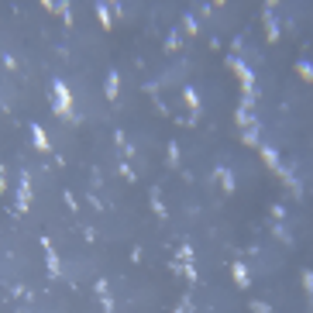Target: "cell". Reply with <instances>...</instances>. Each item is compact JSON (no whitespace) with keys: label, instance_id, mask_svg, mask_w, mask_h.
I'll return each mask as SVG.
<instances>
[{"label":"cell","instance_id":"6da1fadb","mask_svg":"<svg viewBox=\"0 0 313 313\" xmlns=\"http://www.w3.org/2000/svg\"><path fill=\"white\" fill-rule=\"evenodd\" d=\"M52 93H55V114L65 117V121H76V110H72V93H69V86H65L62 79H55L52 83Z\"/></svg>","mask_w":313,"mask_h":313},{"label":"cell","instance_id":"7a4b0ae2","mask_svg":"<svg viewBox=\"0 0 313 313\" xmlns=\"http://www.w3.org/2000/svg\"><path fill=\"white\" fill-rule=\"evenodd\" d=\"M41 248H45V265H48V276H62V265H59V255L52 248L48 238H41Z\"/></svg>","mask_w":313,"mask_h":313},{"label":"cell","instance_id":"3957f363","mask_svg":"<svg viewBox=\"0 0 313 313\" xmlns=\"http://www.w3.org/2000/svg\"><path fill=\"white\" fill-rule=\"evenodd\" d=\"M231 276H234V282H238V289H248V286H251L248 265H245V262H231Z\"/></svg>","mask_w":313,"mask_h":313},{"label":"cell","instance_id":"277c9868","mask_svg":"<svg viewBox=\"0 0 313 313\" xmlns=\"http://www.w3.org/2000/svg\"><path fill=\"white\" fill-rule=\"evenodd\" d=\"M28 203H31V179L21 176V186H17V210H28Z\"/></svg>","mask_w":313,"mask_h":313},{"label":"cell","instance_id":"5b68a950","mask_svg":"<svg viewBox=\"0 0 313 313\" xmlns=\"http://www.w3.org/2000/svg\"><path fill=\"white\" fill-rule=\"evenodd\" d=\"M265 31H269V41H279V24H276V14H272V3L265 7Z\"/></svg>","mask_w":313,"mask_h":313},{"label":"cell","instance_id":"8992f818","mask_svg":"<svg viewBox=\"0 0 313 313\" xmlns=\"http://www.w3.org/2000/svg\"><path fill=\"white\" fill-rule=\"evenodd\" d=\"M258 152H262V158H265L269 169H282V165H279V152H276L272 145H258Z\"/></svg>","mask_w":313,"mask_h":313},{"label":"cell","instance_id":"52a82bcc","mask_svg":"<svg viewBox=\"0 0 313 313\" xmlns=\"http://www.w3.org/2000/svg\"><path fill=\"white\" fill-rule=\"evenodd\" d=\"M93 10H96V21H100L103 28H110V24H114V17H110V3H103V0H100Z\"/></svg>","mask_w":313,"mask_h":313},{"label":"cell","instance_id":"ba28073f","mask_svg":"<svg viewBox=\"0 0 313 313\" xmlns=\"http://www.w3.org/2000/svg\"><path fill=\"white\" fill-rule=\"evenodd\" d=\"M117 90H121V72H110L107 76V100H117Z\"/></svg>","mask_w":313,"mask_h":313},{"label":"cell","instance_id":"9c48e42d","mask_svg":"<svg viewBox=\"0 0 313 313\" xmlns=\"http://www.w3.org/2000/svg\"><path fill=\"white\" fill-rule=\"evenodd\" d=\"M31 138H34V145H38V152H48L52 145H48V134H45V127H31Z\"/></svg>","mask_w":313,"mask_h":313},{"label":"cell","instance_id":"30bf717a","mask_svg":"<svg viewBox=\"0 0 313 313\" xmlns=\"http://www.w3.org/2000/svg\"><path fill=\"white\" fill-rule=\"evenodd\" d=\"M238 124H241V127H255V124H258V121L251 117V107H245V103L238 107Z\"/></svg>","mask_w":313,"mask_h":313},{"label":"cell","instance_id":"8fae6325","mask_svg":"<svg viewBox=\"0 0 313 313\" xmlns=\"http://www.w3.org/2000/svg\"><path fill=\"white\" fill-rule=\"evenodd\" d=\"M183 100H186V103L193 107V110H200V93H196L193 86H186V90H183Z\"/></svg>","mask_w":313,"mask_h":313},{"label":"cell","instance_id":"7c38bea8","mask_svg":"<svg viewBox=\"0 0 313 313\" xmlns=\"http://www.w3.org/2000/svg\"><path fill=\"white\" fill-rule=\"evenodd\" d=\"M217 176H220V186L227 189V193H234V176H231L227 169H217Z\"/></svg>","mask_w":313,"mask_h":313},{"label":"cell","instance_id":"4fadbf2b","mask_svg":"<svg viewBox=\"0 0 313 313\" xmlns=\"http://www.w3.org/2000/svg\"><path fill=\"white\" fill-rule=\"evenodd\" d=\"M296 72H300L307 83H313V65L310 62H303V59H300V62H296Z\"/></svg>","mask_w":313,"mask_h":313},{"label":"cell","instance_id":"5bb4252c","mask_svg":"<svg viewBox=\"0 0 313 313\" xmlns=\"http://www.w3.org/2000/svg\"><path fill=\"white\" fill-rule=\"evenodd\" d=\"M152 207H155V214H158V217H165V203H162V196H158V189L152 193Z\"/></svg>","mask_w":313,"mask_h":313},{"label":"cell","instance_id":"9a60e30c","mask_svg":"<svg viewBox=\"0 0 313 313\" xmlns=\"http://www.w3.org/2000/svg\"><path fill=\"white\" fill-rule=\"evenodd\" d=\"M179 45H183V34H179V31H172V38H169V41H165V48H169V52H172V48H179Z\"/></svg>","mask_w":313,"mask_h":313},{"label":"cell","instance_id":"2e32d148","mask_svg":"<svg viewBox=\"0 0 313 313\" xmlns=\"http://www.w3.org/2000/svg\"><path fill=\"white\" fill-rule=\"evenodd\" d=\"M183 28H186L189 34H196V17H193V14H186V17H183Z\"/></svg>","mask_w":313,"mask_h":313},{"label":"cell","instance_id":"e0dca14e","mask_svg":"<svg viewBox=\"0 0 313 313\" xmlns=\"http://www.w3.org/2000/svg\"><path fill=\"white\" fill-rule=\"evenodd\" d=\"M176 162H179V145L172 141V145H169V165H176Z\"/></svg>","mask_w":313,"mask_h":313},{"label":"cell","instance_id":"ac0fdd59","mask_svg":"<svg viewBox=\"0 0 313 313\" xmlns=\"http://www.w3.org/2000/svg\"><path fill=\"white\" fill-rule=\"evenodd\" d=\"M251 313H272V307H269V303H258V300H255V303H251Z\"/></svg>","mask_w":313,"mask_h":313},{"label":"cell","instance_id":"d6986e66","mask_svg":"<svg viewBox=\"0 0 313 313\" xmlns=\"http://www.w3.org/2000/svg\"><path fill=\"white\" fill-rule=\"evenodd\" d=\"M179 262H193V248H189V245L179 248Z\"/></svg>","mask_w":313,"mask_h":313},{"label":"cell","instance_id":"ffe728a7","mask_svg":"<svg viewBox=\"0 0 313 313\" xmlns=\"http://www.w3.org/2000/svg\"><path fill=\"white\" fill-rule=\"evenodd\" d=\"M245 141H248V145H258V131H255V127L245 131Z\"/></svg>","mask_w":313,"mask_h":313},{"label":"cell","instance_id":"44dd1931","mask_svg":"<svg viewBox=\"0 0 313 313\" xmlns=\"http://www.w3.org/2000/svg\"><path fill=\"white\" fill-rule=\"evenodd\" d=\"M303 286H307V293H313V272H310V269L303 272Z\"/></svg>","mask_w":313,"mask_h":313},{"label":"cell","instance_id":"7402d4cb","mask_svg":"<svg viewBox=\"0 0 313 313\" xmlns=\"http://www.w3.org/2000/svg\"><path fill=\"white\" fill-rule=\"evenodd\" d=\"M121 176H124V179H134V172H131V165H127V162H121Z\"/></svg>","mask_w":313,"mask_h":313},{"label":"cell","instance_id":"603a6c76","mask_svg":"<svg viewBox=\"0 0 313 313\" xmlns=\"http://www.w3.org/2000/svg\"><path fill=\"white\" fill-rule=\"evenodd\" d=\"M272 231H276V238H279V241H289V234H286V227H282V224H279V227H272Z\"/></svg>","mask_w":313,"mask_h":313},{"label":"cell","instance_id":"cb8c5ba5","mask_svg":"<svg viewBox=\"0 0 313 313\" xmlns=\"http://www.w3.org/2000/svg\"><path fill=\"white\" fill-rule=\"evenodd\" d=\"M176 313H193V310H189V303H183V307H179Z\"/></svg>","mask_w":313,"mask_h":313}]
</instances>
